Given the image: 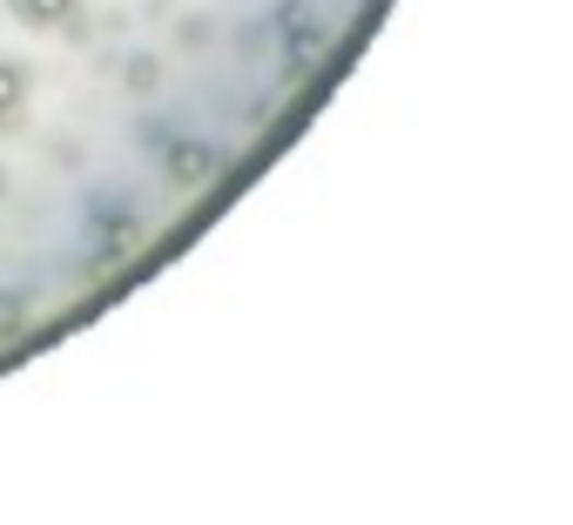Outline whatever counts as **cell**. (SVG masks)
<instances>
[{"instance_id": "6da1fadb", "label": "cell", "mask_w": 573, "mask_h": 525, "mask_svg": "<svg viewBox=\"0 0 573 525\" xmlns=\"http://www.w3.org/2000/svg\"><path fill=\"white\" fill-rule=\"evenodd\" d=\"M277 27H284V48H290V81H297L303 68H318V55H324V40H331V34H324L311 14H303V8H284Z\"/></svg>"}, {"instance_id": "7a4b0ae2", "label": "cell", "mask_w": 573, "mask_h": 525, "mask_svg": "<svg viewBox=\"0 0 573 525\" xmlns=\"http://www.w3.org/2000/svg\"><path fill=\"white\" fill-rule=\"evenodd\" d=\"M163 169H169V182H176V189H203V182L216 176V148L182 135V142H169V148H163Z\"/></svg>"}, {"instance_id": "3957f363", "label": "cell", "mask_w": 573, "mask_h": 525, "mask_svg": "<svg viewBox=\"0 0 573 525\" xmlns=\"http://www.w3.org/2000/svg\"><path fill=\"white\" fill-rule=\"evenodd\" d=\"M142 242V223L129 216V210H108L102 216V229H95V263H115V256H129Z\"/></svg>"}, {"instance_id": "277c9868", "label": "cell", "mask_w": 573, "mask_h": 525, "mask_svg": "<svg viewBox=\"0 0 573 525\" xmlns=\"http://www.w3.org/2000/svg\"><path fill=\"white\" fill-rule=\"evenodd\" d=\"M14 8V21H27V27H61L68 14H74V0H8Z\"/></svg>"}, {"instance_id": "5b68a950", "label": "cell", "mask_w": 573, "mask_h": 525, "mask_svg": "<svg viewBox=\"0 0 573 525\" xmlns=\"http://www.w3.org/2000/svg\"><path fill=\"white\" fill-rule=\"evenodd\" d=\"M27 331V297L21 290H0V344Z\"/></svg>"}, {"instance_id": "8992f818", "label": "cell", "mask_w": 573, "mask_h": 525, "mask_svg": "<svg viewBox=\"0 0 573 525\" xmlns=\"http://www.w3.org/2000/svg\"><path fill=\"white\" fill-rule=\"evenodd\" d=\"M156 81H163V61H156V55H135V61H129V88H135V95H148Z\"/></svg>"}]
</instances>
